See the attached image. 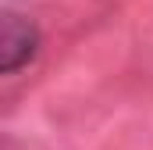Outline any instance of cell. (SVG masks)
<instances>
[{
	"label": "cell",
	"instance_id": "6da1fadb",
	"mask_svg": "<svg viewBox=\"0 0 153 150\" xmlns=\"http://www.w3.org/2000/svg\"><path fill=\"white\" fill-rule=\"evenodd\" d=\"M39 50V29L11 11H0V75L22 72Z\"/></svg>",
	"mask_w": 153,
	"mask_h": 150
}]
</instances>
